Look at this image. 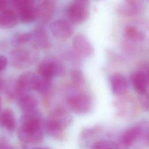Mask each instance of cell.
<instances>
[{"mask_svg": "<svg viewBox=\"0 0 149 149\" xmlns=\"http://www.w3.org/2000/svg\"><path fill=\"white\" fill-rule=\"evenodd\" d=\"M20 20L23 23H30L34 21L37 17V10L33 5L19 9Z\"/></svg>", "mask_w": 149, "mask_h": 149, "instance_id": "cell-18", "label": "cell"}, {"mask_svg": "<svg viewBox=\"0 0 149 149\" xmlns=\"http://www.w3.org/2000/svg\"><path fill=\"white\" fill-rule=\"evenodd\" d=\"M132 83L134 90L139 94L145 95L148 89V74L144 71H138L132 76Z\"/></svg>", "mask_w": 149, "mask_h": 149, "instance_id": "cell-11", "label": "cell"}, {"mask_svg": "<svg viewBox=\"0 0 149 149\" xmlns=\"http://www.w3.org/2000/svg\"><path fill=\"white\" fill-rule=\"evenodd\" d=\"M38 76L39 80L36 91H38L40 94H47L50 91L52 87V79L44 77L40 75Z\"/></svg>", "mask_w": 149, "mask_h": 149, "instance_id": "cell-21", "label": "cell"}, {"mask_svg": "<svg viewBox=\"0 0 149 149\" xmlns=\"http://www.w3.org/2000/svg\"><path fill=\"white\" fill-rule=\"evenodd\" d=\"M88 0H75L68 7L67 15L71 23L80 24L85 22L90 16Z\"/></svg>", "mask_w": 149, "mask_h": 149, "instance_id": "cell-3", "label": "cell"}, {"mask_svg": "<svg viewBox=\"0 0 149 149\" xmlns=\"http://www.w3.org/2000/svg\"><path fill=\"white\" fill-rule=\"evenodd\" d=\"M72 45L75 52L80 56L89 58L93 54V47L87 37L83 34L75 36L72 40Z\"/></svg>", "mask_w": 149, "mask_h": 149, "instance_id": "cell-7", "label": "cell"}, {"mask_svg": "<svg viewBox=\"0 0 149 149\" xmlns=\"http://www.w3.org/2000/svg\"><path fill=\"white\" fill-rule=\"evenodd\" d=\"M32 149H50V148H47V147H38L33 148Z\"/></svg>", "mask_w": 149, "mask_h": 149, "instance_id": "cell-29", "label": "cell"}, {"mask_svg": "<svg viewBox=\"0 0 149 149\" xmlns=\"http://www.w3.org/2000/svg\"><path fill=\"white\" fill-rule=\"evenodd\" d=\"M39 80V76L31 72H27L22 74L14 87V96L23 95L30 90H36Z\"/></svg>", "mask_w": 149, "mask_h": 149, "instance_id": "cell-4", "label": "cell"}, {"mask_svg": "<svg viewBox=\"0 0 149 149\" xmlns=\"http://www.w3.org/2000/svg\"><path fill=\"white\" fill-rule=\"evenodd\" d=\"M0 122L7 130L13 131L16 127V119L13 111L10 108H5L0 113Z\"/></svg>", "mask_w": 149, "mask_h": 149, "instance_id": "cell-15", "label": "cell"}, {"mask_svg": "<svg viewBox=\"0 0 149 149\" xmlns=\"http://www.w3.org/2000/svg\"><path fill=\"white\" fill-rule=\"evenodd\" d=\"M1 81H0V88H1Z\"/></svg>", "mask_w": 149, "mask_h": 149, "instance_id": "cell-31", "label": "cell"}, {"mask_svg": "<svg viewBox=\"0 0 149 149\" xmlns=\"http://www.w3.org/2000/svg\"><path fill=\"white\" fill-rule=\"evenodd\" d=\"M33 44L39 49H46L49 47L50 41L45 30L43 27H38L31 33Z\"/></svg>", "mask_w": 149, "mask_h": 149, "instance_id": "cell-12", "label": "cell"}, {"mask_svg": "<svg viewBox=\"0 0 149 149\" xmlns=\"http://www.w3.org/2000/svg\"><path fill=\"white\" fill-rule=\"evenodd\" d=\"M13 65L19 68H24L32 65L37 59V55L33 51L17 49L13 52Z\"/></svg>", "mask_w": 149, "mask_h": 149, "instance_id": "cell-9", "label": "cell"}, {"mask_svg": "<svg viewBox=\"0 0 149 149\" xmlns=\"http://www.w3.org/2000/svg\"><path fill=\"white\" fill-rule=\"evenodd\" d=\"M125 149H144L148 145V125L139 123L125 132L123 136Z\"/></svg>", "mask_w": 149, "mask_h": 149, "instance_id": "cell-2", "label": "cell"}, {"mask_svg": "<svg viewBox=\"0 0 149 149\" xmlns=\"http://www.w3.org/2000/svg\"><path fill=\"white\" fill-rule=\"evenodd\" d=\"M70 77L72 81L77 85L83 84L84 80L83 73L78 69H74L71 72Z\"/></svg>", "mask_w": 149, "mask_h": 149, "instance_id": "cell-24", "label": "cell"}, {"mask_svg": "<svg viewBox=\"0 0 149 149\" xmlns=\"http://www.w3.org/2000/svg\"><path fill=\"white\" fill-rule=\"evenodd\" d=\"M63 67L58 61L47 58L41 61L37 67L38 75L52 79L63 73Z\"/></svg>", "mask_w": 149, "mask_h": 149, "instance_id": "cell-5", "label": "cell"}, {"mask_svg": "<svg viewBox=\"0 0 149 149\" xmlns=\"http://www.w3.org/2000/svg\"><path fill=\"white\" fill-rule=\"evenodd\" d=\"M37 10V16H39L40 18L46 21L50 19L52 13H54V6L51 3L48 1H45L42 3L40 8Z\"/></svg>", "mask_w": 149, "mask_h": 149, "instance_id": "cell-19", "label": "cell"}, {"mask_svg": "<svg viewBox=\"0 0 149 149\" xmlns=\"http://www.w3.org/2000/svg\"><path fill=\"white\" fill-rule=\"evenodd\" d=\"M68 104L71 110L77 114H85L91 108V100L90 97L83 93L70 96L68 99Z\"/></svg>", "mask_w": 149, "mask_h": 149, "instance_id": "cell-6", "label": "cell"}, {"mask_svg": "<svg viewBox=\"0 0 149 149\" xmlns=\"http://www.w3.org/2000/svg\"><path fill=\"white\" fill-rule=\"evenodd\" d=\"M49 29L52 35L59 39H67L73 34V26L63 20H57L51 23Z\"/></svg>", "mask_w": 149, "mask_h": 149, "instance_id": "cell-8", "label": "cell"}, {"mask_svg": "<svg viewBox=\"0 0 149 149\" xmlns=\"http://www.w3.org/2000/svg\"><path fill=\"white\" fill-rule=\"evenodd\" d=\"M17 23L16 14L10 10H6L0 14V27L10 29L15 27Z\"/></svg>", "mask_w": 149, "mask_h": 149, "instance_id": "cell-17", "label": "cell"}, {"mask_svg": "<svg viewBox=\"0 0 149 149\" xmlns=\"http://www.w3.org/2000/svg\"><path fill=\"white\" fill-rule=\"evenodd\" d=\"M125 36L133 41H140L144 39V34L137 28L133 26H127L124 30Z\"/></svg>", "mask_w": 149, "mask_h": 149, "instance_id": "cell-20", "label": "cell"}, {"mask_svg": "<svg viewBox=\"0 0 149 149\" xmlns=\"http://www.w3.org/2000/svg\"><path fill=\"white\" fill-rule=\"evenodd\" d=\"M44 128L46 132L55 139L62 140L65 136V128L55 122L48 119L44 123Z\"/></svg>", "mask_w": 149, "mask_h": 149, "instance_id": "cell-14", "label": "cell"}, {"mask_svg": "<svg viewBox=\"0 0 149 149\" xmlns=\"http://www.w3.org/2000/svg\"><path fill=\"white\" fill-rule=\"evenodd\" d=\"M111 90L116 96L125 94L127 91L129 84L126 77L122 74L115 73L109 79Z\"/></svg>", "mask_w": 149, "mask_h": 149, "instance_id": "cell-10", "label": "cell"}, {"mask_svg": "<svg viewBox=\"0 0 149 149\" xmlns=\"http://www.w3.org/2000/svg\"><path fill=\"white\" fill-rule=\"evenodd\" d=\"M92 149H119L118 144L111 140H102L95 142Z\"/></svg>", "mask_w": 149, "mask_h": 149, "instance_id": "cell-22", "label": "cell"}, {"mask_svg": "<svg viewBox=\"0 0 149 149\" xmlns=\"http://www.w3.org/2000/svg\"><path fill=\"white\" fill-rule=\"evenodd\" d=\"M7 65V59L5 56L0 55V70H3Z\"/></svg>", "mask_w": 149, "mask_h": 149, "instance_id": "cell-27", "label": "cell"}, {"mask_svg": "<svg viewBox=\"0 0 149 149\" xmlns=\"http://www.w3.org/2000/svg\"><path fill=\"white\" fill-rule=\"evenodd\" d=\"M120 11L125 14L132 15L137 11V4L134 0H126L122 7H120Z\"/></svg>", "mask_w": 149, "mask_h": 149, "instance_id": "cell-23", "label": "cell"}, {"mask_svg": "<svg viewBox=\"0 0 149 149\" xmlns=\"http://www.w3.org/2000/svg\"><path fill=\"white\" fill-rule=\"evenodd\" d=\"M1 100L0 98V109H1Z\"/></svg>", "mask_w": 149, "mask_h": 149, "instance_id": "cell-30", "label": "cell"}, {"mask_svg": "<svg viewBox=\"0 0 149 149\" xmlns=\"http://www.w3.org/2000/svg\"><path fill=\"white\" fill-rule=\"evenodd\" d=\"M49 119L55 121L65 129L68 127L72 121L71 116L63 108H58L53 111Z\"/></svg>", "mask_w": 149, "mask_h": 149, "instance_id": "cell-16", "label": "cell"}, {"mask_svg": "<svg viewBox=\"0 0 149 149\" xmlns=\"http://www.w3.org/2000/svg\"><path fill=\"white\" fill-rule=\"evenodd\" d=\"M6 5V0H0V10H3Z\"/></svg>", "mask_w": 149, "mask_h": 149, "instance_id": "cell-28", "label": "cell"}, {"mask_svg": "<svg viewBox=\"0 0 149 149\" xmlns=\"http://www.w3.org/2000/svg\"><path fill=\"white\" fill-rule=\"evenodd\" d=\"M31 38V33H23L15 36L14 42L16 44H24L30 40Z\"/></svg>", "mask_w": 149, "mask_h": 149, "instance_id": "cell-25", "label": "cell"}, {"mask_svg": "<svg viewBox=\"0 0 149 149\" xmlns=\"http://www.w3.org/2000/svg\"><path fill=\"white\" fill-rule=\"evenodd\" d=\"M21 123L17 132L19 140L24 144H35L43 138L40 117L35 112L25 113L21 118Z\"/></svg>", "mask_w": 149, "mask_h": 149, "instance_id": "cell-1", "label": "cell"}, {"mask_svg": "<svg viewBox=\"0 0 149 149\" xmlns=\"http://www.w3.org/2000/svg\"><path fill=\"white\" fill-rule=\"evenodd\" d=\"M16 6L19 9L32 5V0H13Z\"/></svg>", "mask_w": 149, "mask_h": 149, "instance_id": "cell-26", "label": "cell"}, {"mask_svg": "<svg viewBox=\"0 0 149 149\" xmlns=\"http://www.w3.org/2000/svg\"><path fill=\"white\" fill-rule=\"evenodd\" d=\"M19 105L25 113L34 112L37 108L38 101L34 95L26 93L19 97Z\"/></svg>", "mask_w": 149, "mask_h": 149, "instance_id": "cell-13", "label": "cell"}]
</instances>
